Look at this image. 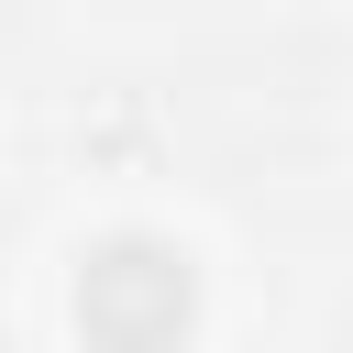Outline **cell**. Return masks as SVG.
I'll return each mask as SVG.
<instances>
[{
    "label": "cell",
    "instance_id": "cell-1",
    "mask_svg": "<svg viewBox=\"0 0 353 353\" xmlns=\"http://www.w3.org/2000/svg\"><path fill=\"white\" fill-rule=\"evenodd\" d=\"M188 309H199L188 254H165V243H143V232H121V243H99V254L77 265V331H88L99 353H165V342L188 331Z\"/></svg>",
    "mask_w": 353,
    "mask_h": 353
}]
</instances>
